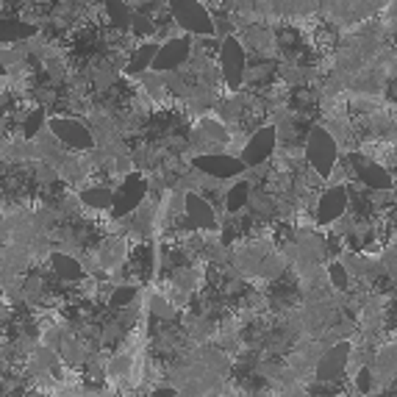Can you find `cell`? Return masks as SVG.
Masks as SVG:
<instances>
[{
    "label": "cell",
    "mask_w": 397,
    "mask_h": 397,
    "mask_svg": "<svg viewBox=\"0 0 397 397\" xmlns=\"http://www.w3.org/2000/svg\"><path fill=\"white\" fill-rule=\"evenodd\" d=\"M45 109L39 106V109H34L31 114H25V122H23V134H25V139H36L39 134H42V125H45Z\"/></svg>",
    "instance_id": "cell-18"
},
{
    "label": "cell",
    "mask_w": 397,
    "mask_h": 397,
    "mask_svg": "<svg viewBox=\"0 0 397 397\" xmlns=\"http://www.w3.org/2000/svg\"><path fill=\"white\" fill-rule=\"evenodd\" d=\"M36 34V28L31 25V23H20V20H12V17H0V42H6V45H12V42H25V39H31Z\"/></svg>",
    "instance_id": "cell-14"
},
{
    "label": "cell",
    "mask_w": 397,
    "mask_h": 397,
    "mask_svg": "<svg viewBox=\"0 0 397 397\" xmlns=\"http://www.w3.org/2000/svg\"><path fill=\"white\" fill-rule=\"evenodd\" d=\"M150 311H153L156 317H161V319H172V317H175V308H172L164 297H159V295L150 297Z\"/></svg>",
    "instance_id": "cell-23"
},
{
    "label": "cell",
    "mask_w": 397,
    "mask_h": 397,
    "mask_svg": "<svg viewBox=\"0 0 397 397\" xmlns=\"http://www.w3.org/2000/svg\"><path fill=\"white\" fill-rule=\"evenodd\" d=\"M306 161L314 167L319 178H330L339 161V145L322 125H314L306 137Z\"/></svg>",
    "instance_id": "cell-1"
},
{
    "label": "cell",
    "mask_w": 397,
    "mask_h": 397,
    "mask_svg": "<svg viewBox=\"0 0 397 397\" xmlns=\"http://www.w3.org/2000/svg\"><path fill=\"white\" fill-rule=\"evenodd\" d=\"M50 267H53V273H56L58 278H64V281H78V278L84 275L81 261H78L76 256H70V253H53V256H50Z\"/></svg>",
    "instance_id": "cell-13"
},
{
    "label": "cell",
    "mask_w": 397,
    "mask_h": 397,
    "mask_svg": "<svg viewBox=\"0 0 397 397\" xmlns=\"http://www.w3.org/2000/svg\"><path fill=\"white\" fill-rule=\"evenodd\" d=\"M103 6H106V14L111 17L114 28H120V31L131 28V17H134V12H131V6L125 3V0H106Z\"/></svg>",
    "instance_id": "cell-17"
},
{
    "label": "cell",
    "mask_w": 397,
    "mask_h": 397,
    "mask_svg": "<svg viewBox=\"0 0 397 397\" xmlns=\"http://www.w3.org/2000/svg\"><path fill=\"white\" fill-rule=\"evenodd\" d=\"M167 3H172V0H167Z\"/></svg>",
    "instance_id": "cell-29"
},
{
    "label": "cell",
    "mask_w": 397,
    "mask_h": 397,
    "mask_svg": "<svg viewBox=\"0 0 397 397\" xmlns=\"http://www.w3.org/2000/svg\"><path fill=\"white\" fill-rule=\"evenodd\" d=\"M0 297H3V292H0Z\"/></svg>",
    "instance_id": "cell-30"
},
{
    "label": "cell",
    "mask_w": 397,
    "mask_h": 397,
    "mask_svg": "<svg viewBox=\"0 0 397 397\" xmlns=\"http://www.w3.org/2000/svg\"><path fill=\"white\" fill-rule=\"evenodd\" d=\"M100 258H103L106 267H111V264H120V261H122V242H120V239H109V242L103 245V250H100Z\"/></svg>",
    "instance_id": "cell-21"
},
{
    "label": "cell",
    "mask_w": 397,
    "mask_h": 397,
    "mask_svg": "<svg viewBox=\"0 0 397 397\" xmlns=\"http://www.w3.org/2000/svg\"><path fill=\"white\" fill-rule=\"evenodd\" d=\"M183 217L197 231L217 228V209L206 201L201 192H186L183 194Z\"/></svg>",
    "instance_id": "cell-10"
},
{
    "label": "cell",
    "mask_w": 397,
    "mask_h": 397,
    "mask_svg": "<svg viewBox=\"0 0 397 397\" xmlns=\"http://www.w3.org/2000/svg\"><path fill=\"white\" fill-rule=\"evenodd\" d=\"M148 194H150V183L142 172H128L122 178V183L117 186L114 192V203H111V217L114 220H125L128 214H134L145 201H148Z\"/></svg>",
    "instance_id": "cell-3"
},
{
    "label": "cell",
    "mask_w": 397,
    "mask_h": 397,
    "mask_svg": "<svg viewBox=\"0 0 397 397\" xmlns=\"http://www.w3.org/2000/svg\"><path fill=\"white\" fill-rule=\"evenodd\" d=\"M356 386H359V392H370V372H367V370H361V372H359Z\"/></svg>",
    "instance_id": "cell-24"
},
{
    "label": "cell",
    "mask_w": 397,
    "mask_h": 397,
    "mask_svg": "<svg viewBox=\"0 0 397 397\" xmlns=\"http://www.w3.org/2000/svg\"><path fill=\"white\" fill-rule=\"evenodd\" d=\"M50 134L70 150H92L95 148L92 131L76 117H53L50 120Z\"/></svg>",
    "instance_id": "cell-7"
},
{
    "label": "cell",
    "mask_w": 397,
    "mask_h": 397,
    "mask_svg": "<svg viewBox=\"0 0 397 397\" xmlns=\"http://www.w3.org/2000/svg\"><path fill=\"white\" fill-rule=\"evenodd\" d=\"M192 167L197 172H203L206 178H214V181H234L245 172V164L239 161V156H231V153H212V156H194Z\"/></svg>",
    "instance_id": "cell-8"
},
{
    "label": "cell",
    "mask_w": 397,
    "mask_h": 397,
    "mask_svg": "<svg viewBox=\"0 0 397 397\" xmlns=\"http://www.w3.org/2000/svg\"><path fill=\"white\" fill-rule=\"evenodd\" d=\"M392 192H394V206H397V181H394V186H392Z\"/></svg>",
    "instance_id": "cell-27"
},
{
    "label": "cell",
    "mask_w": 397,
    "mask_h": 397,
    "mask_svg": "<svg viewBox=\"0 0 397 397\" xmlns=\"http://www.w3.org/2000/svg\"><path fill=\"white\" fill-rule=\"evenodd\" d=\"M192 42H194V36H189V34H178V36L167 39L159 47L150 70L153 73H175V70H181L183 64L189 61V56H192Z\"/></svg>",
    "instance_id": "cell-6"
},
{
    "label": "cell",
    "mask_w": 397,
    "mask_h": 397,
    "mask_svg": "<svg viewBox=\"0 0 397 397\" xmlns=\"http://www.w3.org/2000/svg\"><path fill=\"white\" fill-rule=\"evenodd\" d=\"M137 297H139V286L137 284H122V286H117L111 292V306L114 308H128Z\"/></svg>",
    "instance_id": "cell-19"
},
{
    "label": "cell",
    "mask_w": 397,
    "mask_h": 397,
    "mask_svg": "<svg viewBox=\"0 0 397 397\" xmlns=\"http://www.w3.org/2000/svg\"><path fill=\"white\" fill-rule=\"evenodd\" d=\"M0 76H6V67H3V61H0Z\"/></svg>",
    "instance_id": "cell-28"
},
{
    "label": "cell",
    "mask_w": 397,
    "mask_h": 397,
    "mask_svg": "<svg viewBox=\"0 0 397 397\" xmlns=\"http://www.w3.org/2000/svg\"><path fill=\"white\" fill-rule=\"evenodd\" d=\"M250 183L247 181H234L231 183V189L225 192V203H223V209L234 217V214H239L242 209H247V201H250Z\"/></svg>",
    "instance_id": "cell-16"
},
{
    "label": "cell",
    "mask_w": 397,
    "mask_h": 397,
    "mask_svg": "<svg viewBox=\"0 0 397 397\" xmlns=\"http://www.w3.org/2000/svg\"><path fill=\"white\" fill-rule=\"evenodd\" d=\"M159 47H161L159 39L139 45V47L134 50V56H131V61L125 64V73H128V76H142V73H148L150 64H153V58H156V53H159Z\"/></svg>",
    "instance_id": "cell-12"
},
{
    "label": "cell",
    "mask_w": 397,
    "mask_h": 397,
    "mask_svg": "<svg viewBox=\"0 0 397 397\" xmlns=\"http://www.w3.org/2000/svg\"><path fill=\"white\" fill-rule=\"evenodd\" d=\"M348 359H350V345H348V342L334 345V348H330V350L319 359V364H317V372H314L317 381H337V378L345 372Z\"/></svg>",
    "instance_id": "cell-11"
},
{
    "label": "cell",
    "mask_w": 397,
    "mask_h": 397,
    "mask_svg": "<svg viewBox=\"0 0 397 397\" xmlns=\"http://www.w3.org/2000/svg\"><path fill=\"white\" fill-rule=\"evenodd\" d=\"M220 73L223 81L228 84V89H239L245 84V73H247V53L242 47V42L236 36H225L220 42Z\"/></svg>",
    "instance_id": "cell-5"
},
{
    "label": "cell",
    "mask_w": 397,
    "mask_h": 397,
    "mask_svg": "<svg viewBox=\"0 0 397 397\" xmlns=\"http://www.w3.org/2000/svg\"><path fill=\"white\" fill-rule=\"evenodd\" d=\"M275 148H278V128L273 122H267V125H261L256 134L242 145L239 161L245 164V170L261 167V164L270 161V156L275 153Z\"/></svg>",
    "instance_id": "cell-4"
},
{
    "label": "cell",
    "mask_w": 397,
    "mask_h": 397,
    "mask_svg": "<svg viewBox=\"0 0 397 397\" xmlns=\"http://www.w3.org/2000/svg\"><path fill=\"white\" fill-rule=\"evenodd\" d=\"M156 397H175V392H172V389H159Z\"/></svg>",
    "instance_id": "cell-25"
},
{
    "label": "cell",
    "mask_w": 397,
    "mask_h": 397,
    "mask_svg": "<svg viewBox=\"0 0 397 397\" xmlns=\"http://www.w3.org/2000/svg\"><path fill=\"white\" fill-rule=\"evenodd\" d=\"M167 12L178 31H186L189 36H214V17L197 0H172Z\"/></svg>",
    "instance_id": "cell-2"
},
{
    "label": "cell",
    "mask_w": 397,
    "mask_h": 397,
    "mask_svg": "<svg viewBox=\"0 0 397 397\" xmlns=\"http://www.w3.org/2000/svg\"><path fill=\"white\" fill-rule=\"evenodd\" d=\"M78 201L89 209H98V212H109L111 203H114V189L109 186H87L81 194H78Z\"/></svg>",
    "instance_id": "cell-15"
},
{
    "label": "cell",
    "mask_w": 397,
    "mask_h": 397,
    "mask_svg": "<svg viewBox=\"0 0 397 397\" xmlns=\"http://www.w3.org/2000/svg\"><path fill=\"white\" fill-rule=\"evenodd\" d=\"M328 278H330V284H334L337 289H348V284H350L348 270H345L342 261H334V264H330V267H328Z\"/></svg>",
    "instance_id": "cell-22"
},
{
    "label": "cell",
    "mask_w": 397,
    "mask_h": 397,
    "mask_svg": "<svg viewBox=\"0 0 397 397\" xmlns=\"http://www.w3.org/2000/svg\"><path fill=\"white\" fill-rule=\"evenodd\" d=\"M348 206H350V197H348V186L345 183H334L328 186L319 201H317V223L319 225H330V223H339L345 214H348Z\"/></svg>",
    "instance_id": "cell-9"
},
{
    "label": "cell",
    "mask_w": 397,
    "mask_h": 397,
    "mask_svg": "<svg viewBox=\"0 0 397 397\" xmlns=\"http://www.w3.org/2000/svg\"><path fill=\"white\" fill-rule=\"evenodd\" d=\"M125 3L131 6V3H137V6H142V3H148V0H125Z\"/></svg>",
    "instance_id": "cell-26"
},
{
    "label": "cell",
    "mask_w": 397,
    "mask_h": 397,
    "mask_svg": "<svg viewBox=\"0 0 397 397\" xmlns=\"http://www.w3.org/2000/svg\"><path fill=\"white\" fill-rule=\"evenodd\" d=\"M131 31H134L137 36H153L156 34V20L148 17V14L134 12V17H131Z\"/></svg>",
    "instance_id": "cell-20"
}]
</instances>
